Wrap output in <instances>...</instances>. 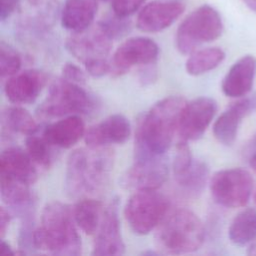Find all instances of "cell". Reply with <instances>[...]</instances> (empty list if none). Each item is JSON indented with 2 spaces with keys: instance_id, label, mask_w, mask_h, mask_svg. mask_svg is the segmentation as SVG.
<instances>
[{
  "instance_id": "cell-40",
  "label": "cell",
  "mask_w": 256,
  "mask_h": 256,
  "mask_svg": "<svg viewBox=\"0 0 256 256\" xmlns=\"http://www.w3.org/2000/svg\"><path fill=\"white\" fill-rule=\"evenodd\" d=\"M248 254L249 255H256V239L253 240L250 243V247L248 249Z\"/></svg>"
},
{
  "instance_id": "cell-30",
  "label": "cell",
  "mask_w": 256,
  "mask_h": 256,
  "mask_svg": "<svg viewBox=\"0 0 256 256\" xmlns=\"http://www.w3.org/2000/svg\"><path fill=\"white\" fill-rule=\"evenodd\" d=\"M22 65L19 53L5 42L0 44V75L1 79L11 78L17 73Z\"/></svg>"
},
{
  "instance_id": "cell-36",
  "label": "cell",
  "mask_w": 256,
  "mask_h": 256,
  "mask_svg": "<svg viewBox=\"0 0 256 256\" xmlns=\"http://www.w3.org/2000/svg\"><path fill=\"white\" fill-rule=\"evenodd\" d=\"M11 213L9 210H7L5 207H1L0 208V237L1 239L4 238L10 222H11Z\"/></svg>"
},
{
  "instance_id": "cell-3",
  "label": "cell",
  "mask_w": 256,
  "mask_h": 256,
  "mask_svg": "<svg viewBox=\"0 0 256 256\" xmlns=\"http://www.w3.org/2000/svg\"><path fill=\"white\" fill-rule=\"evenodd\" d=\"M77 227L73 209L61 202L48 203L41 225L34 230V249L54 255H80L82 242Z\"/></svg>"
},
{
  "instance_id": "cell-35",
  "label": "cell",
  "mask_w": 256,
  "mask_h": 256,
  "mask_svg": "<svg viewBox=\"0 0 256 256\" xmlns=\"http://www.w3.org/2000/svg\"><path fill=\"white\" fill-rule=\"evenodd\" d=\"M21 5V0H1L0 20L3 22L10 18Z\"/></svg>"
},
{
  "instance_id": "cell-15",
  "label": "cell",
  "mask_w": 256,
  "mask_h": 256,
  "mask_svg": "<svg viewBox=\"0 0 256 256\" xmlns=\"http://www.w3.org/2000/svg\"><path fill=\"white\" fill-rule=\"evenodd\" d=\"M185 7L177 1H154L142 8L137 27L147 33H157L170 27L184 12Z\"/></svg>"
},
{
  "instance_id": "cell-20",
  "label": "cell",
  "mask_w": 256,
  "mask_h": 256,
  "mask_svg": "<svg viewBox=\"0 0 256 256\" xmlns=\"http://www.w3.org/2000/svg\"><path fill=\"white\" fill-rule=\"evenodd\" d=\"M0 186L2 200L21 221L34 219L35 196L31 185L1 176Z\"/></svg>"
},
{
  "instance_id": "cell-2",
  "label": "cell",
  "mask_w": 256,
  "mask_h": 256,
  "mask_svg": "<svg viewBox=\"0 0 256 256\" xmlns=\"http://www.w3.org/2000/svg\"><path fill=\"white\" fill-rule=\"evenodd\" d=\"M186 101L179 96L164 98L140 119L135 135V149L165 155L178 131Z\"/></svg>"
},
{
  "instance_id": "cell-37",
  "label": "cell",
  "mask_w": 256,
  "mask_h": 256,
  "mask_svg": "<svg viewBox=\"0 0 256 256\" xmlns=\"http://www.w3.org/2000/svg\"><path fill=\"white\" fill-rule=\"evenodd\" d=\"M150 65H152V64H150ZM155 78H156V68H153V67H150L149 65H147L146 68H144L141 71L140 80L143 83H147V82L151 83L153 80H155Z\"/></svg>"
},
{
  "instance_id": "cell-22",
  "label": "cell",
  "mask_w": 256,
  "mask_h": 256,
  "mask_svg": "<svg viewBox=\"0 0 256 256\" xmlns=\"http://www.w3.org/2000/svg\"><path fill=\"white\" fill-rule=\"evenodd\" d=\"M97 11V0H65L61 12L62 26L73 33L84 31L93 23Z\"/></svg>"
},
{
  "instance_id": "cell-5",
  "label": "cell",
  "mask_w": 256,
  "mask_h": 256,
  "mask_svg": "<svg viewBox=\"0 0 256 256\" xmlns=\"http://www.w3.org/2000/svg\"><path fill=\"white\" fill-rule=\"evenodd\" d=\"M97 106V100L81 85L62 78L53 83L37 113L42 118L67 117L93 113Z\"/></svg>"
},
{
  "instance_id": "cell-4",
  "label": "cell",
  "mask_w": 256,
  "mask_h": 256,
  "mask_svg": "<svg viewBox=\"0 0 256 256\" xmlns=\"http://www.w3.org/2000/svg\"><path fill=\"white\" fill-rule=\"evenodd\" d=\"M205 229L200 218L189 209H178L158 226L155 243L160 253L170 255L197 251L204 243Z\"/></svg>"
},
{
  "instance_id": "cell-29",
  "label": "cell",
  "mask_w": 256,
  "mask_h": 256,
  "mask_svg": "<svg viewBox=\"0 0 256 256\" xmlns=\"http://www.w3.org/2000/svg\"><path fill=\"white\" fill-rule=\"evenodd\" d=\"M53 146L42 136L29 135L26 139V151L37 165L48 169L53 163Z\"/></svg>"
},
{
  "instance_id": "cell-28",
  "label": "cell",
  "mask_w": 256,
  "mask_h": 256,
  "mask_svg": "<svg viewBox=\"0 0 256 256\" xmlns=\"http://www.w3.org/2000/svg\"><path fill=\"white\" fill-rule=\"evenodd\" d=\"M28 13L23 17L24 25L43 28L49 26L57 14L56 0H27Z\"/></svg>"
},
{
  "instance_id": "cell-9",
  "label": "cell",
  "mask_w": 256,
  "mask_h": 256,
  "mask_svg": "<svg viewBox=\"0 0 256 256\" xmlns=\"http://www.w3.org/2000/svg\"><path fill=\"white\" fill-rule=\"evenodd\" d=\"M253 187L252 175L242 168L218 171L210 181V191L214 201L230 209L244 207L250 200Z\"/></svg>"
},
{
  "instance_id": "cell-14",
  "label": "cell",
  "mask_w": 256,
  "mask_h": 256,
  "mask_svg": "<svg viewBox=\"0 0 256 256\" xmlns=\"http://www.w3.org/2000/svg\"><path fill=\"white\" fill-rule=\"evenodd\" d=\"M256 110V94L244 96L230 105L215 121L213 133L215 138L225 146H231L238 134L244 118Z\"/></svg>"
},
{
  "instance_id": "cell-34",
  "label": "cell",
  "mask_w": 256,
  "mask_h": 256,
  "mask_svg": "<svg viewBox=\"0 0 256 256\" xmlns=\"http://www.w3.org/2000/svg\"><path fill=\"white\" fill-rule=\"evenodd\" d=\"M62 78L79 85L85 84L86 82V75L83 72V70L72 63H67L63 66Z\"/></svg>"
},
{
  "instance_id": "cell-19",
  "label": "cell",
  "mask_w": 256,
  "mask_h": 256,
  "mask_svg": "<svg viewBox=\"0 0 256 256\" xmlns=\"http://www.w3.org/2000/svg\"><path fill=\"white\" fill-rule=\"evenodd\" d=\"M0 176L32 185L37 180V165L26 150L9 147L0 156Z\"/></svg>"
},
{
  "instance_id": "cell-25",
  "label": "cell",
  "mask_w": 256,
  "mask_h": 256,
  "mask_svg": "<svg viewBox=\"0 0 256 256\" xmlns=\"http://www.w3.org/2000/svg\"><path fill=\"white\" fill-rule=\"evenodd\" d=\"M230 241L237 246H244L256 239V210L252 208L239 212L228 230Z\"/></svg>"
},
{
  "instance_id": "cell-11",
  "label": "cell",
  "mask_w": 256,
  "mask_h": 256,
  "mask_svg": "<svg viewBox=\"0 0 256 256\" xmlns=\"http://www.w3.org/2000/svg\"><path fill=\"white\" fill-rule=\"evenodd\" d=\"M113 39L98 24L95 28L74 33L66 42L67 50L84 65L106 60L111 52Z\"/></svg>"
},
{
  "instance_id": "cell-41",
  "label": "cell",
  "mask_w": 256,
  "mask_h": 256,
  "mask_svg": "<svg viewBox=\"0 0 256 256\" xmlns=\"http://www.w3.org/2000/svg\"><path fill=\"white\" fill-rule=\"evenodd\" d=\"M243 1L251 10L256 12V0H243Z\"/></svg>"
},
{
  "instance_id": "cell-17",
  "label": "cell",
  "mask_w": 256,
  "mask_h": 256,
  "mask_svg": "<svg viewBox=\"0 0 256 256\" xmlns=\"http://www.w3.org/2000/svg\"><path fill=\"white\" fill-rule=\"evenodd\" d=\"M47 82V76L39 70H26L17 73L5 84L4 92L7 99L15 105L33 103Z\"/></svg>"
},
{
  "instance_id": "cell-10",
  "label": "cell",
  "mask_w": 256,
  "mask_h": 256,
  "mask_svg": "<svg viewBox=\"0 0 256 256\" xmlns=\"http://www.w3.org/2000/svg\"><path fill=\"white\" fill-rule=\"evenodd\" d=\"M159 56L158 45L150 38L134 37L126 40L115 51L110 74L120 77L135 66H147L155 63Z\"/></svg>"
},
{
  "instance_id": "cell-39",
  "label": "cell",
  "mask_w": 256,
  "mask_h": 256,
  "mask_svg": "<svg viewBox=\"0 0 256 256\" xmlns=\"http://www.w3.org/2000/svg\"><path fill=\"white\" fill-rule=\"evenodd\" d=\"M0 248H1V255H14V252L11 248V246L4 241V239H1V244H0Z\"/></svg>"
},
{
  "instance_id": "cell-26",
  "label": "cell",
  "mask_w": 256,
  "mask_h": 256,
  "mask_svg": "<svg viewBox=\"0 0 256 256\" xmlns=\"http://www.w3.org/2000/svg\"><path fill=\"white\" fill-rule=\"evenodd\" d=\"M225 59V52L218 47L194 51L186 62V71L192 76H199L217 68Z\"/></svg>"
},
{
  "instance_id": "cell-16",
  "label": "cell",
  "mask_w": 256,
  "mask_h": 256,
  "mask_svg": "<svg viewBox=\"0 0 256 256\" xmlns=\"http://www.w3.org/2000/svg\"><path fill=\"white\" fill-rule=\"evenodd\" d=\"M131 132L129 120L123 115L114 114L90 127L84 138L88 147L101 148L125 143L130 138Z\"/></svg>"
},
{
  "instance_id": "cell-33",
  "label": "cell",
  "mask_w": 256,
  "mask_h": 256,
  "mask_svg": "<svg viewBox=\"0 0 256 256\" xmlns=\"http://www.w3.org/2000/svg\"><path fill=\"white\" fill-rule=\"evenodd\" d=\"M146 0H112L114 14L127 18L137 12Z\"/></svg>"
},
{
  "instance_id": "cell-18",
  "label": "cell",
  "mask_w": 256,
  "mask_h": 256,
  "mask_svg": "<svg viewBox=\"0 0 256 256\" xmlns=\"http://www.w3.org/2000/svg\"><path fill=\"white\" fill-rule=\"evenodd\" d=\"M256 76V58L245 55L236 61L222 81V91L230 98H242L253 87Z\"/></svg>"
},
{
  "instance_id": "cell-27",
  "label": "cell",
  "mask_w": 256,
  "mask_h": 256,
  "mask_svg": "<svg viewBox=\"0 0 256 256\" xmlns=\"http://www.w3.org/2000/svg\"><path fill=\"white\" fill-rule=\"evenodd\" d=\"M2 126L9 132L26 136L35 134L39 129L32 115L17 105L8 107L2 112Z\"/></svg>"
},
{
  "instance_id": "cell-8",
  "label": "cell",
  "mask_w": 256,
  "mask_h": 256,
  "mask_svg": "<svg viewBox=\"0 0 256 256\" xmlns=\"http://www.w3.org/2000/svg\"><path fill=\"white\" fill-rule=\"evenodd\" d=\"M169 163L165 155L135 149L134 163L123 175L121 183L133 191L158 190L168 179Z\"/></svg>"
},
{
  "instance_id": "cell-12",
  "label": "cell",
  "mask_w": 256,
  "mask_h": 256,
  "mask_svg": "<svg viewBox=\"0 0 256 256\" xmlns=\"http://www.w3.org/2000/svg\"><path fill=\"white\" fill-rule=\"evenodd\" d=\"M217 112V103L209 97H199L184 106L178 133L181 140L195 141L200 139L211 124Z\"/></svg>"
},
{
  "instance_id": "cell-44",
  "label": "cell",
  "mask_w": 256,
  "mask_h": 256,
  "mask_svg": "<svg viewBox=\"0 0 256 256\" xmlns=\"http://www.w3.org/2000/svg\"><path fill=\"white\" fill-rule=\"evenodd\" d=\"M103 1H108V0H103Z\"/></svg>"
},
{
  "instance_id": "cell-24",
  "label": "cell",
  "mask_w": 256,
  "mask_h": 256,
  "mask_svg": "<svg viewBox=\"0 0 256 256\" xmlns=\"http://www.w3.org/2000/svg\"><path fill=\"white\" fill-rule=\"evenodd\" d=\"M209 178V168L203 161L194 159L191 166L175 181L181 192L188 197H198L205 189Z\"/></svg>"
},
{
  "instance_id": "cell-1",
  "label": "cell",
  "mask_w": 256,
  "mask_h": 256,
  "mask_svg": "<svg viewBox=\"0 0 256 256\" xmlns=\"http://www.w3.org/2000/svg\"><path fill=\"white\" fill-rule=\"evenodd\" d=\"M114 153L109 147L81 148L67 160L65 188L73 198H89L101 193L109 183Z\"/></svg>"
},
{
  "instance_id": "cell-6",
  "label": "cell",
  "mask_w": 256,
  "mask_h": 256,
  "mask_svg": "<svg viewBox=\"0 0 256 256\" xmlns=\"http://www.w3.org/2000/svg\"><path fill=\"white\" fill-rule=\"evenodd\" d=\"M224 25L217 10L203 5L189 14L177 29L175 43L182 54H191L204 43L218 39Z\"/></svg>"
},
{
  "instance_id": "cell-32",
  "label": "cell",
  "mask_w": 256,
  "mask_h": 256,
  "mask_svg": "<svg viewBox=\"0 0 256 256\" xmlns=\"http://www.w3.org/2000/svg\"><path fill=\"white\" fill-rule=\"evenodd\" d=\"M99 25L113 40L123 37L130 31L131 28V24L126 18L119 17L116 14H114V16L103 19Z\"/></svg>"
},
{
  "instance_id": "cell-21",
  "label": "cell",
  "mask_w": 256,
  "mask_h": 256,
  "mask_svg": "<svg viewBox=\"0 0 256 256\" xmlns=\"http://www.w3.org/2000/svg\"><path fill=\"white\" fill-rule=\"evenodd\" d=\"M85 124L79 115H71L54 122L43 131V137L56 148L69 149L85 137Z\"/></svg>"
},
{
  "instance_id": "cell-31",
  "label": "cell",
  "mask_w": 256,
  "mask_h": 256,
  "mask_svg": "<svg viewBox=\"0 0 256 256\" xmlns=\"http://www.w3.org/2000/svg\"><path fill=\"white\" fill-rule=\"evenodd\" d=\"M193 161H194V158L191 153L188 142L184 140H180V142L177 144L174 160L172 163L174 178L184 173L191 166Z\"/></svg>"
},
{
  "instance_id": "cell-23",
  "label": "cell",
  "mask_w": 256,
  "mask_h": 256,
  "mask_svg": "<svg viewBox=\"0 0 256 256\" xmlns=\"http://www.w3.org/2000/svg\"><path fill=\"white\" fill-rule=\"evenodd\" d=\"M103 214V204L92 197L81 199L73 208V215L78 228L87 235L96 234Z\"/></svg>"
},
{
  "instance_id": "cell-43",
  "label": "cell",
  "mask_w": 256,
  "mask_h": 256,
  "mask_svg": "<svg viewBox=\"0 0 256 256\" xmlns=\"http://www.w3.org/2000/svg\"><path fill=\"white\" fill-rule=\"evenodd\" d=\"M254 200H255V203H256V189H255V192H254Z\"/></svg>"
},
{
  "instance_id": "cell-42",
  "label": "cell",
  "mask_w": 256,
  "mask_h": 256,
  "mask_svg": "<svg viewBox=\"0 0 256 256\" xmlns=\"http://www.w3.org/2000/svg\"><path fill=\"white\" fill-rule=\"evenodd\" d=\"M249 165L252 168V170L256 173V155L249 158Z\"/></svg>"
},
{
  "instance_id": "cell-38",
  "label": "cell",
  "mask_w": 256,
  "mask_h": 256,
  "mask_svg": "<svg viewBox=\"0 0 256 256\" xmlns=\"http://www.w3.org/2000/svg\"><path fill=\"white\" fill-rule=\"evenodd\" d=\"M244 153H245L246 157H248V159L250 157L256 155V133L252 136V138L250 139V141L246 145Z\"/></svg>"
},
{
  "instance_id": "cell-13",
  "label": "cell",
  "mask_w": 256,
  "mask_h": 256,
  "mask_svg": "<svg viewBox=\"0 0 256 256\" xmlns=\"http://www.w3.org/2000/svg\"><path fill=\"white\" fill-rule=\"evenodd\" d=\"M92 254L96 256L122 255L125 244L121 234L117 201H113L105 210L100 226L95 234Z\"/></svg>"
},
{
  "instance_id": "cell-7",
  "label": "cell",
  "mask_w": 256,
  "mask_h": 256,
  "mask_svg": "<svg viewBox=\"0 0 256 256\" xmlns=\"http://www.w3.org/2000/svg\"><path fill=\"white\" fill-rule=\"evenodd\" d=\"M170 200L158 190L136 191L127 201L124 215L132 231L147 235L167 217Z\"/></svg>"
}]
</instances>
